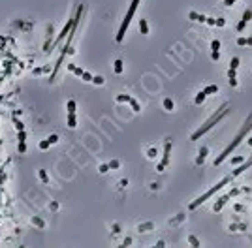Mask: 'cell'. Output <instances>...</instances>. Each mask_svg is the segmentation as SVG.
<instances>
[{
	"mask_svg": "<svg viewBox=\"0 0 252 248\" xmlns=\"http://www.w3.org/2000/svg\"><path fill=\"white\" fill-rule=\"evenodd\" d=\"M235 0H224V6H233Z\"/></svg>",
	"mask_w": 252,
	"mask_h": 248,
	"instance_id": "45",
	"label": "cell"
},
{
	"mask_svg": "<svg viewBox=\"0 0 252 248\" xmlns=\"http://www.w3.org/2000/svg\"><path fill=\"white\" fill-rule=\"evenodd\" d=\"M68 70H70L73 75H77V77H83V73H85V70H81L79 66H75V64H68Z\"/></svg>",
	"mask_w": 252,
	"mask_h": 248,
	"instance_id": "13",
	"label": "cell"
},
{
	"mask_svg": "<svg viewBox=\"0 0 252 248\" xmlns=\"http://www.w3.org/2000/svg\"><path fill=\"white\" fill-rule=\"evenodd\" d=\"M147 156H149V158H156V148L151 147V148L147 150Z\"/></svg>",
	"mask_w": 252,
	"mask_h": 248,
	"instance_id": "34",
	"label": "cell"
},
{
	"mask_svg": "<svg viewBox=\"0 0 252 248\" xmlns=\"http://www.w3.org/2000/svg\"><path fill=\"white\" fill-rule=\"evenodd\" d=\"M205 98H207V94H205V90H201V92H198V96H196V100H194V102H196V105H201Z\"/></svg>",
	"mask_w": 252,
	"mask_h": 248,
	"instance_id": "17",
	"label": "cell"
},
{
	"mask_svg": "<svg viewBox=\"0 0 252 248\" xmlns=\"http://www.w3.org/2000/svg\"><path fill=\"white\" fill-rule=\"evenodd\" d=\"M92 83H94V85H98V87H102V85L105 83V79L102 77V75H94V77H92Z\"/></svg>",
	"mask_w": 252,
	"mask_h": 248,
	"instance_id": "22",
	"label": "cell"
},
{
	"mask_svg": "<svg viewBox=\"0 0 252 248\" xmlns=\"http://www.w3.org/2000/svg\"><path fill=\"white\" fill-rule=\"evenodd\" d=\"M47 139H49V141H51V145H55V143H57V141H59V135H57V134H51V135H49Z\"/></svg>",
	"mask_w": 252,
	"mask_h": 248,
	"instance_id": "36",
	"label": "cell"
},
{
	"mask_svg": "<svg viewBox=\"0 0 252 248\" xmlns=\"http://www.w3.org/2000/svg\"><path fill=\"white\" fill-rule=\"evenodd\" d=\"M250 128H252V115H250V117H247L245 124L241 126V130H239V132H237V135L233 137V141L229 143V145H228V147H226V148L222 150V154H220V156H218V158L215 160V166H220L222 162H224V160H226V158L229 156V154H232L233 150H235V147H239V143H241V141H243V139H245V135L248 134V130H250Z\"/></svg>",
	"mask_w": 252,
	"mask_h": 248,
	"instance_id": "1",
	"label": "cell"
},
{
	"mask_svg": "<svg viewBox=\"0 0 252 248\" xmlns=\"http://www.w3.org/2000/svg\"><path fill=\"white\" fill-rule=\"evenodd\" d=\"M229 180H232V177H224V179H222L220 182H216V184H215V186H213L211 190H207V192L203 194V196H200V197L196 199V201H192V203L188 205V207H190V211H194V209H198L200 205H203V203H205L207 199H209V197H213V196H215L216 192H220V190H222V188H224V186L228 184Z\"/></svg>",
	"mask_w": 252,
	"mask_h": 248,
	"instance_id": "3",
	"label": "cell"
},
{
	"mask_svg": "<svg viewBox=\"0 0 252 248\" xmlns=\"http://www.w3.org/2000/svg\"><path fill=\"white\" fill-rule=\"evenodd\" d=\"M154 229V222H145V224H139L137 225V231L139 233H145V231H151Z\"/></svg>",
	"mask_w": 252,
	"mask_h": 248,
	"instance_id": "11",
	"label": "cell"
},
{
	"mask_svg": "<svg viewBox=\"0 0 252 248\" xmlns=\"http://www.w3.org/2000/svg\"><path fill=\"white\" fill-rule=\"evenodd\" d=\"M130 98H132V96H128V94H119V96H117V102H119V103H124V102H130Z\"/></svg>",
	"mask_w": 252,
	"mask_h": 248,
	"instance_id": "24",
	"label": "cell"
},
{
	"mask_svg": "<svg viewBox=\"0 0 252 248\" xmlns=\"http://www.w3.org/2000/svg\"><path fill=\"white\" fill-rule=\"evenodd\" d=\"M49 147H51V141H49V139H43V141L40 143V148H41V150H47Z\"/></svg>",
	"mask_w": 252,
	"mask_h": 248,
	"instance_id": "28",
	"label": "cell"
},
{
	"mask_svg": "<svg viewBox=\"0 0 252 248\" xmlns=\"http://www.w3.org/2000/svg\"><path fill=\"white\" fill-rule=\"evenodd\" d=\"M229 68H232V70H237V68H239V57H233L232 60H229Z\"/></svg>",
	"mask_w": 252,
	"mask_h": 248,
	"instance_id": "25",
	"label": "cell"
},
{
	"mask_svg": "<svg viewBox=\"0 0 252 248\" xmlns=\"http://www.w3.org/2000/svg\"><path fill=\"white\" fill-rule=\"evenodd\" d=\"M243 160H245L243 156H233V158H232V164H233V166H235V164H241Z\"/></svg>",
	"mask_w": 252,
	"mask_h": 248,
	"instance_id": "37",
	"label": "cell"
},
{
	"mask_svg": "<svg viewBox=\"0 0 252 248\" xmlns=\"http://www.w3.org/2000/svg\"><path fill=\"white\" fill-rule=\"evenodd\" d=\"M17 141H19V143H25V141H27V132H25V130H19V132H17Z\"/></svg>",
	"mask_w": 252,
	"mask_h": 248,
	"instance_id": "23",
	"label": "cell"
},
{
	"mask_svg": "<svg viewBox=\"0 0 252 248\" xmlns=\"http://www.w3.org/2000/svg\"><path fill=\"white\" fill-rule=\"evenodd\" d=\"M211 58H213V60H218V58H220V53H218V51H213V53H211Z\"/></svg>",
	"mask_w": 252,
	"mask_h": 248,
	"instance_id": "40",
	"label": "cell"
},
{
	"mask_svg": "<svg viewBox=\"0 0 252 248\" xmlns=\"http://www.w3.org/2000/svg\"><path fill=\"white\" fill-rule=\"evenodd\" d=\"M13 122H15V128H17V132H19V130H25V124H23V122H19L17 118H13Z\"/></svg>",
	"mask_w": 252,
	"mask_h": 248,
	"instance_id": "35",
	"label": "cell"
},
{
	"mask_svg": "<svg viewBox=\"0 0 252 248\" xmlns=\"http://www.w3.org/2000/svg\"><path fill=\"white\" fill-rule=\"evenodd\" d=\"M188 243L192 246H200V241H198V237H194V235H188Z\"/></svg>",
	"mask_w": 252,
	"mask_h": 248,
	"instance_id": "27",
	"label": "cell"
},
{
	"mask_svg": "<svg viewBox=\"0 0 252 248\" xmlns=\"http://www.w3.org/2000/svg\"><path fill=\"white\" fill-rule=\"evenodd\" d=\"M75 107H77L75 100H68V103H66V109H68V113H75Z\"/></svg>",
	"mask_w": 252,
	"mask_h": 248,
	"instance_id": "20",
	"label": "cell"
},
{
	"mask_svg": "<svg viewBox=\"0 0 252 248\" xmlns=\"http://www.w3.org/2000/svg\"><path fill=\"white\" fill-rule=\"evenodd\" d=\"M109 169H111V167H109V164H102L100 167H98V171H100V173H102V175H104V173H107V171H109Z\"/></svg>",
	"mask_w": 252,
	"mask_h": 248,
	"instance_id": "30",
	"label": "cell"
},
{
	"mask_svg": "<svg viewBox=\"0 0 252 248\" xmlns=\"http://www.w3.org/2000/svg\"><path fill=\"white\" fill-rule=\"evenodd\" d=\"M164 109H166V111H173V109H175V103H173L171 98H166V100H164Z\"/></svg>",
	"mask_w": 252,
	"mask_h": 248,
	"instance_id": "15",
	"label": "cell"
},
{
	"mask_svg": "<svg viewBox=\"0 0 252 248\" xmlns=\"http://www.w3.org/2000/svg\"><path fill=\"white\" fill-rule=\"evenodd\" d=\"M169 154H171V141L168 139L166 145H164V156H162V162L158 164L156 171H164V169H166V166L169 164Z\"/></svg>",
	"mask_w": 252,
	"mask_h": 248,
	"instance_id": "5",
	"label": "cell"
},
{
	"mask_svg": "<svg viewBox=\"0 0 252 248\" xmlns=\"http://www.w3.org/2000/svg\"><path fill=\"white\" fill-rule=\"evenodd\" d=\"M211 49H213V51H220V41L213 40V41H211Z\"/></svg>",
	"mask_w": 252,
	"mask_h": 248,
	"instance_id": "29",
	"label": "cell"
},
{
	"mask_svg": "<svg viewBox=\"0 0 252 248\" xmlns=\"http://www.w3.org/2000/svg\"><path fill=\"white\" fill-rule=\"evenodd\" d=\"M139 30H141V34H143V36L149 34V23L145 19H139Z\"/></svg>",
	"mask_w": 252,
	"mask_h": 248,
	"instance_id": "14",
	"label": "cell"
},
{
	"mask_svg": "<svg viewBox=\"0 0 252 248\" xmlns=\"http://www.w3.org/2000/svg\"><path fill=\"white\" fill-rule=\"evenodd\" d=\"M32 224H34V225H38V228H43V225H45V222H43L41 218H38V216H34V218H32Z\"/></svg>",
	"mask_w": 252,
	"mask_h": 248,
	"instance_id": "26",
	"label": "cell"
},
{
	"mask_svg": "<svg viewBox=\"0 0 252 248\" xmlns=\"http://www.w3.org/2000/svg\"><path fill=\"white\" fill-rule=\"evenodd\" d=\"M237 45H247V38H237Z\"/></svg>",
	"mask_w": 252,
	"mask_h": 248,
	"instance_id": "42",
	"label": "cell"
},
{
	"mask_svg": "<svg viewBox=\"0 0 252 248\" xmlns=\"http://www.w3.org/2000/svg\"><path fill=\"white\" fill-rule=\"evenodd\" d=\"M120 231V225L119 224H113V233H119Z\"/></svg>",
	"mask_w": 252,
	"mask_h": 248,
	"instance_id": "44",
	"label": "cell"
},
{
	"mask_svg": "<svg viewBox=\"0 0 252 248\" xmlns=\"http://www.w3.org/2000/svg\"><path fill=\"white\" fill-rule=\"evenodd\" d=\"M229 199V194H226V196L224 197H220V199H216V203H215V207H213V211L215 212H218V211H220L222 207H224V205H226V201Z\"/></svg>",
	"mask_w": 252,
	"mask_h": 248,
	"instance_id": "10",
	"label": "cell"
},
{
	"mask_svg": "<svg viewBox=\"0 0 252 248\" xmlns=\"http://www.w3.org/2000/svg\"><path fill=\"white\" fill-rule=\"evenodd\" d=\"M224 25H226V19L220 17V19H216V25H215V26H224Z\"/></svg>",
	"mask_w": 252,
	"mask_h": 248,
	"instance_id": "39",
	"label": "cell"
},
{
	"mask_svg": "<svg viewBox=\"0 0 252 248\" xmlns=\"http://www.w3.org/2000/svg\"><path fill=\"white\" fill-rule=\"evenodd\" d=\"M237 70H228V79H229V87H237V75H235Z\"/></svg>",
	"mask_w": 252,
	"mask_h": 248,
	"instance_id": "12",
	"label": "cell"
},
{
	"mask_svg": "<svg viewBox=\"0 0 252 248\" xmlns=\"http://www.w3.org/2000/svg\"><path fill=\"white\" fill-rule=\"evenodd\" d=\"M184 220V214H177V218H173V220H169V224L173 225V224H179V222H183Z\"/></svg>",
	"mask_w": 252,
	"mask_h": 248,
	"instance_id": "31",
	"label": "cell"
},
{
	"mask_svg": "<svg viewBox=\"0 0 252 248\" xmlns=\"http://www.w3.org/2000/svg\"><path fill=\"white\" fill-rule=\"evenodd\" d=\"M92 77H94V75H91V73H89V72H85V73H83V77H81V79H83V81H89V83H92Z\"/></svg>",
	"mask_w": 252,
	"mask_h": 248,
	"instance_id": "33",
	"label": "cell"
},
{
	"mask_svg": "<svg viewBox=\"0 0 252 248\" xmlns=\"http://www.w3.org/2000/svg\"><path fill=\"white\" fill-rule=\"evenodd\" d=\"M128 103L132 105V109H134L136 113H139V111H141V105L137 103V100H134V98H130V102H128Z\"/></svg>",
	"mask_w": 252,
	"mask_h": 248,
	"instance_id": "21",
	"label": "cell"
},
{
	"mask_svg": "<svg viewBox=\"0 0 252 248\" xmlns=\"http://www.w3.org/2000/svg\"><path fill=\"white\" fill-rule=\"evenodd\" d=\"M109 167H111V169H119V167H120V162H119V160H111V162H109Z\"/></svg>",
	"mask_w": 252,
	"mask_h": 248,
	"instance_id": "32",
	"label": "cell"
},
{
	"mask_svg": "<svg viewBox=\"0 0 252 248\" xmlns=\"http://www.w3.org/2000/svg\"><path fill=\"white\" fill-rule=\"evenodd\" d=\"M137 6H139V0H132V4H130V9H128V13L124 15L122 25H120V28H119V32H117V38H115L119 44L124 40V36H126V28L130 26V21H132V17H134V13H136V9H137Z\"/></svg>",
	"mask_w": 252,
	"mask_h": 248,
	"instance_id": "4",
	"label": "cell"
},
{
	"mask_svg": "<svg viewBox=\"0 0 252 248\" xmlns=\"http://www.w3.org/2000/svg\"><path fill=\"white\" fill-rule=\"evenodd\" d=\"M66 126L70 128V130H73V128L77 126V117H75V113H68V117H66Z\"/></svg>",
	"mask_w": 252,
	"mask_h": 248,
	"instance_id": "8",
	"label": "cell"
},
{
	"mask_svg": "<svg viewBox=\"0 0 252 248\" xmlns=\"http://www.w3.org/2000/svg\"><path fill=\"white\" fill-rule=\"evenodd\" d=\"M203 90H205L207 96H209V94H216V92H218V87H216V85H209V87H205Z\"/></svg>",
	"mask_w": 252,
	"mask_h": 248,
	"instance_id": "19",
	"label": "cell"
},
{
	"mask_svg": "<svg viewBox=\"0 0 252 248\" xmlns=\"http://www.w3.org/2000/svg\"><path fill=\"white\" fill-rule=\"evenodd\" d=\"M226 115H228V103H224V105H222V107H220V109H218L215 115H211V117H209V121H207L201 128H198V130H196V132L190 135V139H192V141H198V139H200L203 134H207V132H209L211 128H213L218 121H220L222 117H226Z\"/></svg>",
	"mask_w": 252,
	"mask_h": 248,
	"instance_id": "2",
	"label": "cell"
},
{
	"mask_svg": "<svg viewBox=\"0 0 252 248\" xmlns=\"http://www.w3.org/2000/svg\"><path fill=\"white\" fill-rule=\"evenodd\" d=\"M237 194H241V188H233L232 192H229V197H233V196H237Z\"/></svg>",
	"mask_w": 252,
	"mask_h": 248,
	"instance_id": "41",
	"label": "cell"
},
{
	"mask_svg": "<svg viewBox=\"0 0 252 248\" xmlns=\"http://www.w3.org/2000/svg\"><path fill=\"white\" fill-rule=\"evenodd\" d=\"M188 19L198 21V23H207V19H209V17H205V15H201V13H198V12H190V13H188Z\"/></svg>",
	"mask_w": 252,
	"mask_h": 248,
	"instance_id": "9",
	"label": "cell"
},
{
	"mask_svg": "<svg viewBox=\"0 0 252 248\" xmlns=\"http://www.w3.org/2000/svg\"><path fill=\"white\" fill-rule=\"evenodd\" d=\"M250 19H252V9H245V13H243V17H241V21L237 23L235 30H237V32H243L245 26L248 25V21H250Z\"/></svg>",
	"mask_w": 252,
	"mask_h": 248,
	"instance_id": "6",
	"label": "cell"
},
{
	"mask_svg": "<svg viewBox=\"0 0 252 248\" xmlns=\"http://www.w3.org/2000/svg\"><path fill=\"white\" fill-rule=\"evenodd\" d=\"M207 154H209V148H207V147H200V152H198V158H196V164H198V166H203Z\"/></svg>",
	"mask_w": 252,
	"mask_h": 248,
	"instance_id": "7",
	"label": "cell"
},
{
	"mask_svg": "<svg viewBox=\"0 0 252 248\" xmlns=\"http://www.w3.org/2000/svg\"><path fill=\"white\" fill-rule=\"evenodd\" d=\"M17 150H19V152H27V143H19Z\"/></svg>",
	"mask_w": 252,
	"mask_h": 248,
	"instance_id": "38",
	"label": "cell"
},
{
	"mask_svg": "<svg viewBox=\"0 0 252 248\" xmlns=\"http://www.w3.org/2000/svg\"><path fill=\"white\" fill-rule=\"evenodd\" d=\"M122 244H124V246H130V244H132V239H130V237H126V239L122 241Z\"/></svg>",
	"mask_w": 252,
	"mask_h": 248,
	"instance_id": "43",
	"label": "cell"
},
{
	"mask_svg": "<svg viewBox=\"0 0 252 248\" xmlns=\"http://www.w3.org/2000/svg\"><path fill=\"white\" fill-rule=\"evenodd\" d=\"M38 175H40V180L43 182V184H49V177H47V171H45V169H40Z\"/></svg>",
	"mask_w": 252,
	"mask_h": 248,
	"instance_id": "16",
	"label": "cell"
},
{
	"mask_svg": "<svg viewBox=\"0 0 252 248\" xmlns=\"http://www.w3.org/2000/svg\"><path fill=\"white\" fill-rule=\"evenodd\" d=\"M247 143H248V145L252 147V137H248V139H247Z\"/></svg>",
	"mask_w": 252,
	"mask_h": 248,
	"instance_id": "47",
	"label": "cell"
},
{
	"mask_svg": "<svg viewBox=\"0 0 252 248\" xmlns=\"http://www.w3.org/2000/svg\"><path fill=\"white\" fill-rule=\"evenodd\" d=\"M113 68H115V73H122V70H124V64H122V60H115Z\"/></svg>",
	"mask_w": 252,
	"mask_h": 248,
	"instance_id": "18",
	"label": "cell"
},
{
	"mask_svg": "<svg viewBox=\"0 0 252 248\" xmlns=\"http://www.w3.org/2000/svg\"><path fill=\"white\" fill-rule=\"evenodd\" d=\"M247 45H252V38H247Z\"/></svg>",
	"mask_w": 252,
	"mask_h": 248,
	"instance_id": "46",
	"label": "cell"
}]
</instances>
